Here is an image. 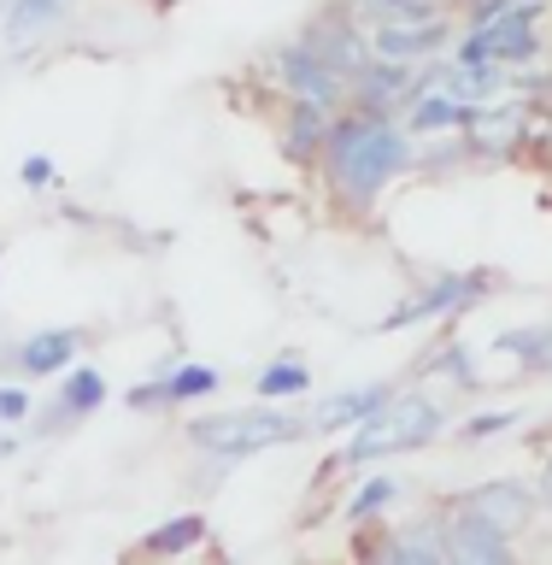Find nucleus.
Returning a JSON list of instances; mask_svg holds the SVG:
<instances>
[{"label": "nucleus", "instance_id": "6e6552de", "mask_svg": "<svg viewBox=\"0 0 552 565\" xmlns=\"http://www.w3.org/2000/svg\"><path fill=\"white\" fill-rule=\"evenodd\" d=\"M488 289V277H470V271H447V277H435L423 295H412L405 307H394L382 318V330H405V324H423V318H441V312H465L476 295Z\"/></svg>", "mask_w": 552, "mask_h": 565}, {"label": "nucleus", "instance_id": "423d86ee", "mask_svg": "<svg viewBox=\"0 0 552 565\" xmlns=\"http://www.w3.org/2000/svg\"><path fill=\"white\" fill-rule=\"evenodd\" d=\"M300 42H306L317 60H324L335 77H347V83H359V71L370 65V35H365V24L342 7V0H329L324 12H312L306 30H300Z\"/></svg>", "mask_w": 552, "mask_h": 565}, {"label": "nucleus", "instance_id": "a878e982", "mask_svg": "<svg viewBox=\"0 0 552 565\" xmlns=\"http://www.w3.org/2000/svg\"><path fill=\"white\" fill-rule=\"evenodd\" d=\"M535 494H541V512H552V454H546V466H541V483H535Z\"/></svg>", "mask_w": 552, "mask_h": 565}, {"label": "nucleus", "instance_id": "9b49d317", "mask_svg": "<svg viewBox=\"0 0 552 565\" xmlns=\"http://www.w3.org/2000/svg\"><path fill=\"white\" fill-rule=\"evenodd\" d=\"M218 388V371L212 365H176L153 383L130 388V413H159V406H183V401H206Z\"/></svg>", "mask_w": 552, "mask_h": 565}, {"label": "nucleus", "instance_id": "ddd939ff", "mask_svg": "<svg viewBox=\"0 0 552 565\" xmlns=\"http://www.w3.org/2000/svg\"><path fill=\"white\" fill-rule=\"evenodd\" d=\"M441 530H447V565H518V554H511L506 536H494V530L458 519V512H447Z\"/></svg>", "mask_w": 552, "mask_h": 565}, {"label": "nucleus", "instance_id": "4468645a", "mask_svg": "<svg viewBox=\"0 0 552 565\" xmlns=\"http://www.w3.org/2000/svg\"><path fill=\"white\" fill-rule=\"evenodd\" d=\"M329 130H335V113L306 106V100H289V113H282V153H289L294 166H317Z\"/></svg>", "mask_w": 552, "mask_h": 565}, {"label": "nucleus", "instance_id": "2eb2a0df", "mask_svg": "<svg viewBox=\"0 0 552 565\" xmlns=\"http://www.w3.org/2000/svg\"><path fill=\"white\" fill-rule=\"evenodd\" d=\"M342 7L365 24V35H377V30H423V24L453 18V12L430 7V0H342Z\"/></svg>", "mask_w": 552, "mask_h": 565}, {"label": "nucleus", "instance_id": "412c9836", "mask_svg": "<svg viewBox=\"0 0 552 565\" xmlns=\"http://www.w3.org/2000/svg\"><path fill=\"white\" fill-rule=\"evenodd\" d=\"M394 494H400V489H394V477H370V483H365L359 494H353V507H347V512L365 524V519H377V512H382L388 501H394Z\"/></svg>", "mask_w": 552, "mask_h": 565}, {"label": "nucleus", "instance_id": "7ed1b4c3", "mask_svg": "<svg viewBox=\"0 0 552 565\" xmlns=\"http://www.w3.org/2000/svg\"><path fill=\"white\" fill-rule=\"evenodd\" d=\"M447 430V406L430 401V395H394L370 424H359L342 454V466H370L382 454H405V448H423Z\"/></svg>", "mask_w": 552, "mask_h": 565}, {"label": "nucleus", "instance_id": "1a4fd4ad", "mask_svg": "<svg viewBox=\"0 0 552 565\" xmlns=\"http://www.w3.org/2000/svg\"><path fill=\"white\" fill-rule=\"evenodd\" d=\"M83 342H88L83 330H35L12 348V371L18 377H65V371L77 365Z\"/></svg>", "mask_w": 552, "mask_h": 565}, {"label": "nucleus", "instance_id": "f8f14e48", "mask_svg": "<svg viewBox=\"0 0 552 565\" xmlns=\"http://www.w3.org/2000/svg\"><path fill=\"white\" fill-rule=\"evenodd\" d=\"M394 395H400L394 383H365V388L324 395V406H317V418H312V430H359V424H370Z\"/></svg>", "mask_w": 552, "mask_h": 565}, {"label": "nucleus", "instance_id": "bb28decb", "mask_svg": "<svg viewBox=\"0 0 552 565\" xmlns=\"http://www.w3.org/2000/svg\"><path fill=\"white\" fill-rule=\"evenodd\" d=\"M430 7H441V12H458V7H470V0H430Z\"/></svg>", "mask_w": 552, "mask_h": 565}, {"label": "nucleus", "instance_id": "f03ea898", "mask_svg": "<svg viewBox=\"0 0 552 565\" xmlns=\"http://www.w3.org/2000/svg\"><path fill=\"white\" fill-rule=\"evenodd\" d=\"M312 424L294 418V413H271V406H241V413H212V418H194L188 424V441L212 459H253L277 441H300Z\"/></svg>", "mask_w": 552, "mask_h": 565}, {"label": "nucleus", "instance_id": "a211bd4d", "mask_svg": "<svg viewBox=\"0 0 552 565\" xmlns=\"http://www.w3.org/2000/svg\"><path fill=\"white\" fill-rule=\"evenodd\" d=\"M201 542H206V519L201 512H176V519H165L159 530L141 536V559H176V554H188V547H201Z\"/></svg>", "mask_w": 552, "mask_h": 565}, {"label": "nucleus", "instance_id": "b1692460", "mask_svg": "<svg viewBox=\"0 0 552 565\" xmlns=\"http://www.w3.org/2000/svg\"><path fill=\"white\" fill-rule=\"evenodd\" d=\"M30 413H35V406H30L24 388H18V383H0V424H24Z\"/></svg>", "mask_w": 552, "mask_h": 565}, {"label": "nucleus", "instance_id": "4be33fe9", "mask_svg": "<svg viewBox=\"0 0 552 565\" xmlns=\"http://www.w3.org/2000/svg\"><path fill=\"white\" fill-rule=\"evenodd\" d=\"M430 365L441 371V377H453V383H476V371H470V348H465V342H447Z\"/></svg>", "mask_w": 552, "mask_h": 565}, {"label": "nucleus", "instance_id": "393cba45", "mask_svg": "<svg viewBox=\"0 0 552 565\" xmlns=\"http://www.w3.org/2000/svg\"><path fill=\"white\" fill-rule=\"evenodd\" d=\"M511 424H518V413H488V418H470V424H465V441L500 436V430H511Z\"/></svg>", "mask_w": 552, "mask_h": 565}, {"label": "nucleus", "instance_id": "9d476101", "mask_svg": "<svg viewBox=\"0 0 552 565\" xmlns=\"http://www.w3.org/2000/svg\"><path fill=\"white\" fill-rule=\"evenodd\" d=\"M523 136H529V106L523 100H488V106H476L470 124H465V148H476V153H511Z\"/></svg>", "mask_w": 552, "mask_h": 565}, {"label": "nucleus", "instance_id": "f3484780", "mask_svg": "<svg viewBox=\"0 0 552 565\" xmlns=\"http://www.w3.org/2000/svg\"><path fill=\"white\" fill-rule=\"evenodd\" d=\"M71 0H12L7 18H0V35H7V47H35L42 35H53V24L65 18Z\"/></svg>", "mask_w": 552, "mask_h": 565}, {"label": "nucleus", "instance_id": "aec40b11", "mask_svg": "<svg viewBox=\"0 0 552 565\" xmlns=\"http://www.w3.org/2000/svg\"><path fill=\"white\" fill-rule=\"evenodd\" d=\"M306 388H312V371L300 360H277V365L259 371V395L264 401H289V395H306Z\"/></svg>", "mask_w": 552, "mask_h": 565}, {"label": "nucleus", "instance_id": "6ab92c4d", "mask_svg": "<svg viewBox=\"0 0 552 565\" xmlns=\"http://www.w3.org/2000/svg\"><path fill=\"white\" fill-rule=\"evenodd\" d=\"M500 353H518V360L529 371H552V324H529V330H506L500 342H494Z\"/></svg>", "mask_w": 552, "mask_h": 565}, {"label": "nucleus", "instance_id": "5701e85b", "mask_svg": "<svg viewBox=\"0 0 552 565\" xmlns=\"http://www.w3.org/2000/svg\"><path fill=\"white\" fill-rule=\"evenodd\" d=\"M18 183H24V189H53V183H59V166H53L47 153H30L24 166H18Z\"/></svg>", "mask_w": 552, "mask_h": 565}, {"label": "nucleus", "instance_id": "39448f33", "mask_svg": "<svg viewBox=\"0 0 552 565\" xmlns=\"http://www.w3.org/2000/svg\"><path fill=\"white\" fill-rule=\"evenodd\" d=\"M271 77H277V88L289 100H306V106H324V113H335L342 118L347 113V100H353V83L347 77H335V71L317 60V53L300 42H282L277 53H271Z\"/></svg>", "mask_w": 552, "mask_h": 565}, {"label": "nucleus", "instance_id": "0eeeda50", "mask_svg": "<svg viewBox=\"0 0 552 565\" xmlns=\"http://www.w3.org/2000/svg\"><path fill=\"white\" fill-rule=\"evenodd\" d=\"M359 565H447V530H441V519L405 530H365Z\"/></svg>", "mask_w": 552, "mask_h": 565}, {"label": "nucleus", "instance_id": "20e7f679", "mask_svg": "<svg viewBox=\"0 0 552 565\" xmlns=\"http://www.w3.org/2000/svg\"><path fill=\"white\" fill-rule=\"evenodd\" d=\"M453 512L511 542V536H523V530L541 519V494L529 483H518V477H488V483H470L465 494H458Z\"/></svg>", "mask_w": 552, "mask_h": 565}, {"label": "nucleus", "instance_id": "dca6fc26", "mask_svg": "<svg viewBox=\"0 0 552 565\" xmlns=\"http://www.w3.org/2000/svg\"><path fill=\"white\" fill-rule=\"evenodd\" d=\"M100 401H106V377H100V371H95V365H71L65 377H59V401H53L47 430H65V424L88 418Z\"/></svg>", "mask_w": 552, "mask_h": 565}, {"label": "nucleus", "instance_id": "f257e3e1", "mask_svg": "<svg viewBox=\"0 0 552 565\" xmlns=\"http://www.w3.org/2000/svg\"><path fill=\"white\" fill-rule=\"evenodd\" d=\"M405 166H412V136L400 130V118L353 113V106L335 118V130L324 141V159H317L329 194L347 212H370Z\"/></svg>", "mask_w": 552, "mask_h": 565}]
</instances>
